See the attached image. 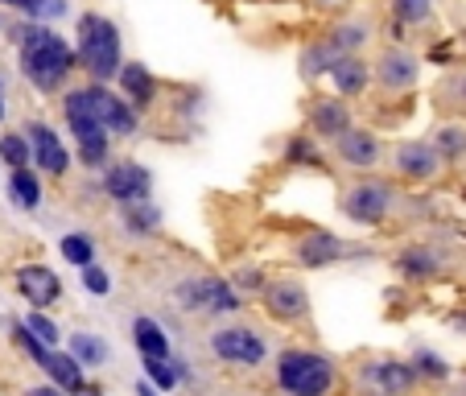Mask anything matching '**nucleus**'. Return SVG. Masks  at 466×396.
Returning a JSON list of instances; mask_svg holds the SVG:
<instances>
[{"label":"nucleus","mask_w":466,"mask_h":396,"mask_svg":"<svg viewBox=\"0 0 466 396\" xmlns=\"http://www.w3.org/2000/svg\"><path fill=\"white\" fill-rule=\"evenodd\" d=\"M9 42L17 46V66L25 75V83L42 96H62L71 75L79 71V50L75 42L58 34L54 25H42V21H21V25L9 29Z\"/></svg>","instance_id":"obj_1"},{"label":"nucleus","mask_w":466,"mask_h":396,"mask_svg":"<svg viewBox=\"0 0 466 396\" xmlns=\"http://www.w3.org/2000/svg\"><path fill=\"white\" fill-rule=\"evenodd\" d=\"M343 384V368L335 355L306 343H289L273 355V388L277 396H335Z\"/></svg>","instance_id":"obj_2"},{"label":"nucleus","mask_w":466,"mask_h":396,"mask_svg":"<svg viewBox=\"0 0 466 396\" xmlns=\"http://www.w3.org/2000/svg\"><path fill=\"white\" fill-rule=\"evenodd\" d=\"M58 107H62V120H66V132H71L75 141V153H79L83 169H91V174H104L107 166H112V145L116 137L99 124L96 116V99H91V83H79V87H66L58 96Z\"/></svg>","instance_id":"obj_3"},{"label":"nucleus","mask_w":466,"mask_h":396,"mask_svg":"<svg viewBox=\"0 0 466 396\" xmlns=\"http://www.w3.org/2000/svg\"><path fill=\"white\" fill-rule=\"evenodd\" d=\"M75 50H79V71L87 75V83H107L112 87L124 71V37L107 13L87 9L75 21Z\"/></svg>","instance_id":"obj_4"},{"label":"nucleus","mask_w":466,"mask_h":396,"mask_svg":"<svg viewBox=\"0 0 466 396\" xmlns=\"http://www.w3.org/2000/svg\"><path fill=\"white\" fill-rule=\"evenodd\" d=\"M396 207H400V190H396V182H388V178H376V174H360L355 182L343 186V194H339V211H343L347 223H355V228H368V231H380L392 223Z\"/></svg>","instance_id":"obj_5"},{"label":"nucleus","mask_w":466,"mask_h":396,"mask_svg":"<svg viewBox=\"0 0 466 396\" xmlns=\"http://www.w3.org/2000/svg\"><path fill=\"white\" fill-rule=\"evenodd\" d=\"M169 301L182 314H198V318H231L248 306V298L231 285V277L219 273H190L182 281H174Z\"/></svg>","instance_id":"obj_6"},{"label":"nucleus","mask_w":466,"mask_h":396,"mask_svg":"<svg viewBox=\"0 0 466 396\" xmlns=\"http://www.w3.org/2000/svg\"><path fill=\"white\" fill-rule=\"evenodd\" d=\"M207 351L215 355V363L236 368V371H256L273 360L268 339H264L252 322H236V318H223L211 335H207Z\"/></svg>","instance_id":"obj_7"},{"label":"nucleus","mask_w":466,"mask_h":396,"mask_svg":"<svg viewBox=\"0 0 466 396\" xmlns=\"http://www.w3.org/2000/svg\"><path fill=\"white\" fill-rule=\"evenodd\" d=\"M355 256H371V248L351 244V239H343L339 231H326V228L301 231L289 244V260L298 264V269H309V273L335 269V264H347V260H355Z\"/></svg>","instance_id":"obj_8"},{"label":"nucleus","mask_w":466,"mask_h":396,"mask_svg":"<svg viewBox=\"0 0 466 396\" xmlns=\"http://www.w3.org/2000/svg\"><path fill=\"white\" fill-rule=\"evenodd\" d=\"M260 310L277 326H306L309 314H314V298H309V285L301 277L281 273L268 277V285L260 289Z\"/></svg>","instance_id":"obj_9"},{"label":"nucleus","mask_w":466,"mask_h":396,"mask_svg":"<svg viewBox=\"0 0 466 396\" xmlns=\"http://www.w3.org/2000/svg\"><path fill=\"white\" fill-rule=\"evenodd\" d=\"M388 169H392L396 182H405V186H433L450 166L441 161V153L433 149L430 137H409V141L392 145Z\"/></svg>","instance_id":"obj_10"},{"label":"nucleus","mask_w":466,"mask_h":396,"mask_svg":"<svg viewBox=\"0 0 466 396\" xmlns=\"http://www.w3.org/2000/svg\"><path fill=\"white\" fill-rule=\"evenodd\" d=\"M355 380L371 396H413L421 388L413 360H400V355H371L355 368Z\"/></svg>","instance_id":"obj_11"},{"label":"nucleus","mask_w":466,"mask_h":396,"mask_svg":"<svg viewBox=\"0 0 466 396\" xmlns=\"http://www.w3.org/2000/svg\"><path fill=\"white\" fill-rule=\"evenodd\" d=\"M371 75H376V91L380 96H413L417 83H421V58H417L409 46H392L388 42L384 50L371 58Z\"/></svg>","instance_id":"obj_12"},{"label":"nucleus","mask_w":466,"mask_h":396,"mask_svg":"<svg viewBox=\"0 0 466 396\" xmlns=\"http://www.w3.org/2000/svg\"><path fill=\"white\" fill-rule=\"evenodd\" d=\"M99 190L107 194V203L120 211V207L132 203H145L153 198V169L145 161H132V157H116L112 166L99 174Z\"/></svg>","instance_id":"obj_13"},{"label":"nucleus","mask_w":466,"mask_h":396,"mask_svg":"<svg viewBox=\"0 0 466 396\" xmlns=\"http://www.w3.org/2000/svg\"><path fill=\"white\" fill-rule=\"evenodd\" d=\"M335 157L343 169H351L355 178L360 174H376L380 161H384V141H380V132L368 128V124H355V128H347L343 137H339L335 145Z\"/></svg>","instance_id":"obj_14"},{"label":"nucleus","mask_w":466,"mask_h":396,"mask_svg":"<svg viewBox=\"0 0 466 396\" xmlns=\"http://www.w3.org/2000/svg\"><path fill=\"white\" fill-rule=\"evenodd\" d=\"M29 137V145H34V169L42 178H66L75 166V153L66 149V141L58 137V128L46 120H29L25 128H21Z\"/></svg>","instance_id":"obj_15"},{"label":"nucleus","mask_w":466,"mask_h":396,"mask_svg":"<svg viewBox=\"0 0 466 396\" xmlns=\"http://www.w3.org/2000/svg\"><path fill=\"white\" fill-rule=\"evenodd\" d=\"M347 128H355V112L339 96H314L306 104V132H314L322 145H335Z\"/></svg>","instance_id":"obj_16"},{"label":"nucleus","mask_w":466,"mask_h":396,"mask_svg":"<svg viewBox=\"0 0 466 396\" xmlns=\"http://www.w3.org/2000/svg\"><path fill=\"white\" fill-rule=\"evenodd\" d=\"M91 99H96L99 124L112 132L116 141H128V137L141 132V112H137V107H132L116 87H107V83H91Z\"/></svg>","instance_id":"obj_17"},{"label":"nucleus","mask_w":466,"mask_h":396,"mask_svg":"<svg viewBox=\"0 0 466 396\" xmlns=\"http://www.w3.org/2000/svg\"><path fill=\"white\" fill-rule=\"evenodd\" d=\"M13 285H17V293L25 298L29 310H54L62 301V277L42 260L21 264L17 273H13Z\"/></svg>","instance_id":"obj_18"},{"label":"nucleus","mask_w":466,"mask_h":396,"mask_svg":"<svg viewBox=\"0 0 466 396\" xmlns=\"http://www.w3.org/2000/svg\"><path fill=\"white\" fill-rule=\"evenodd\" d=\"M392 273L409 285H430L446 273V256L430 244H405L392 252Z\"/></svg>","instance_id":"obj_19"},{"label":"nucleus","mask_w":466,"mask_h":396,"mask_svg":"<svg viewBox=\"0 0 466 396\" xmlns=\"http://www.w3.org/2000/svg\"><path fill=\"white\" fill-rule=\"evenodd\" d=\"M116 91H120L124 99H128L137 112H153L157 107V99H161V83H157V75L145 66V62H137V58H128L124 62V71H120V79L112 83Z\"/></svg>","instance_id":"obj_20"},{"label":"nucleus","mask_w":466,"mask_h":396,"mask_svg":"<svg viewBox=\"0 0 466 396\" xmlns=\"http://www.w3.org/2000/svg\"><path fill=\"white\" fill-rule=\"evenodd\" d=\"M330 91H335L339 99H363L371 87H376V75H371V58H363V54H343V58L335 62V71H330Z\"/></svg>","instance_id":"obj_21"},{"label":"nucleus","mask_w":466,"mask_h":396,"mask_svg":"<svg viewBox=\"0 0 466 396\" xmlns=\"http://www.w3.org/2000/svg\"><path fill=\"white\" fill-rule=\"evenodd\" d=\"M322 37L335 46L339 54H363L371 46V37H376V21H371L368 13H351V17H343V21H330Z\"/></svg>","instance_id":"obj_22"},{"label":"nucleus","mask_w":466,"mask_h":396,"mask_svg":"<svg viewBox=\"0 0 466 396\" xmlns=\"http://www.w3.org/2000/svg\"><path fill=\"white\" fill-rule=\"evenodd\" d=\"M128 330H132V347H137V355H141V360H174L169 330L153 314H137Z\"/></svg>","instance_id":"obj_23"},{"label":"nucleus","mask_w":466,"mask_h":396,"mask_svg":"<svg viewBox=\"0 0 466 396\" xmlns=\"http://www.w3.org/2000/svg\"><path fill=\"white\" fill-rule=\"evenodd\" d=\"M343 58V54L335 50V46L326 42L322 34L314 37V42H306L298 50V75L306 83H322V79H330V71H335V62Z\"/></svg>","instance_id":"obj_24"},{"label":"nucleus","mask_w":466,"mask_h":396,"mask_svg":"<svg viewBox=\"0 0 466 396\" xmlns=\"http://www.w3.org/2000/svg\"><path fill=\"white\" fill-rule=\"evenodd\" d=\"M281 166H293V169H322L326 157H322V141L314 132H289L281 145Z\"/></svg>","instance_id":"obj_25"},{"label":"nucleus","mask_w":466,"mask_h":396,"mask_svg":"<svg viewBox=\"0 0 466 396\" xmlns=\"http://www.w3.org/2000/svg\"><path fill=\"white\" fill-rule=\"evenodd\" d=\"M66 351H71L87 371H99L112 363V343L99 339L96 330H71V335H66Z\"/></svg>","instance_id":"obj_26"},{"label":"nucleus","mask_w":466,"mask_h":396,"mask_svg":"<svg viewBox=\"0 0 466 396\" xmlns=\"http://www.w3.org/2000/svg\"><path fill=\"white\" fill-rule=\"evenodd\" d=\"M46 380H50V384H58L62 392L71 396V392H79V388H87V368H83L79 360H75L71 351H50V360H46Z\"/></svg>","instance_id":"obj_27"},{"label":"nucleus","mask_w":466,"mask_h":396,"mask_svg":"<svg viewBox=\"0 0 466 396\" xmlns=\"http://www.w3.org/2000/svg\"><path fill=\"white\" fill-rule=\"evenodd\" d=\"M120 228L128 239H153L161 231V207L153 198L145 203H132V207H120Z\"/></svg>","instance_id":"obj_28"},{"label":"nucleus","mask_w":466,"mask_h":396,"mask_svg":"<svg viewBox=\"0 0 466 396\" xmlns=\"http://www.w3.org/2000/svg\"><path fill=\"white\" fill-rule=\"evenodd\" d=\"M388 21L400 29H425L438 21V0H388Z\"/></svg>","instance_id":"obj_29"},{"label":"nucleus","mask_w":466,"mask_h":396,"mask_svg":"<svg viewBox=\"0 0 466 396\" xmlns=\"http://www.w3.org/2000/svg\"><path fill=\"white\" fill-rule=\"evenodd\" d=\"M9 198L17 211H37L46 198V186H42V174H37L34 166L25 169H13L9 174Z\"/></svg>","instance_id":"obj_30"},{"label":"nucleus","mask_w":466,"mask_h":396,"mask_svg":"<svg viewBox=\"0 0 466 396\" xmlns=\"http://www.w3.org/2000/svg\"><path fill=\"white\" fill-rule=\"evenodd\" d=\"M433 149L441 153V161L446 166H458V161H466V120L458 116V120H446L433 128Z\"/></svg>","instance_id":"obj_31"},{"label":"nucleus","mask_w":466,"mask_h":396,"mask_svg":"<svg viewBox=\"0 0 466 396\" xmlns=\"http://www.w3.org/2000/svg\"><path fill=\"white\" fill-rule=\"evenodd\" d=\"M409 360H413V368H417V376H421V384H446V380L454 376V363H450L441 351H433V347H417Z\"/></svg>","instance_id":"obj_32"},{"label":"nucleus","mask_w":466,"mask_h":396,"mask_svg":"<svg viewBox=\"0 0 466 396\" xmlns=\"http://www.w3.org/2000/svg\"><path fill=\"white\" fill-rule=\"evenodd\" d=\"M58 252H62V260L66 264H75V269H87V264H96V256H99V248H96V239L87 236V231H66V236L58 239Z\"/></svg>","instance_id":"obj_33"},{"label":"nucleus","mask_w":466,"mask_h":396,"mask_svg":"<svg viewBox=\"0 0 466 396\" xmlns=\"http://www.w3.org/2000/svg\"><path fill=\"white\" fill-rule=\"evenodd\" d=\"M0 161L9 166V174L34 166V145H29L25 132H0Z\"/></svg>","instance_id":"obj_34"},{"label":"nucleus","mask_w":466,"mask_h":396,"mask_svg":"<svg viewBox=\"0 0 466 396\" xmlns=\"http://www.w3.org/2000/svg\"><path fill=\"white\" fill-rule=\"evenodd\" d=\"M141 376L149 380L157 392H174V388L182 384V376H177V355L174 360H141Z\"/></svg>","instance_id":"obj_35"},{"label":"nucleus","mask_w":466,"mask_h":396,"mask_svg":"<svg viewBox=\"0 0 466 396\" xmlns=\"http://www.w3.org/2000/svg\"><path fill=\"white\" fill-rule=\"evenodd\" d=\"M21 322H25V330H29V335H34V339H42V343L50 347V351H58V347H62V326L54 322V318L46 314V310H29V314L21 318Z\"/></svg>","instance_id":"obj_36"},{"label":"nucleus","mask_w":466,"mask_h":396,"mask_svg":"<svg viewBox=\"0 0 466 396\" xmlns=\"http://www.w3.org/2000/svg\"><path fill=\"white\" fill-rule=\"evenodd\" d=\"M231 285H236L244 298H260V289L268 285V273H264V264H236V269H231Z\"/></svg>","instance_id":"obj_37"},{"label":"nucleus","mask_w":466,"mask_h":396,"mask_svg":"<svg viewBox=\"0 0 466 396\" xmlns=\"http://www.w3.org/2000/svg\"><path fill=\"white\" fill-rule=\"evenodd\" d=\"M13 339H17V347L29 355V360L37 363V368H46V360H50V347H46L42 339H34V335H29V330H25V322H13Z\"/></svg>","instance_id":"obj_38"},{"label":"nucleus","mask_w":466,"mask_h":396,"mask_svg":"<svg viewBox=\"0 0 466 396\" xmlns=\"http://www.w3.org/2000/svg\"><path fill=\"white\" fill-rule=\"evenodd\" d=\"M83 289L91 293V298H107V293H112V273H107L104 264H87V269H83Z\"/></svg>","instance_id":"obj_39"},{"label":"nucleus","mask_w":466,"mask_h":396,"mask_svg":"<svg viewBox=\"0 0 466 396\" xmlns=\"http://www.w3.org/2000/svg\"><path fill=\"white\" fill-rule=\"evenodd\" d=\"M37 5L42 0H0V9H13V13H25V17H34Z\"/></svg>","instance_id":"obj_40"},{"label":"nucleus","mask_w":466,"mask_h":396,"mask_svg":"<svg viewBox=\"0 0 466 396\" xmlns=\"http://www.w3.org/2000/svg\"><path fill=\"white\" fill-rule=\"evenodd\" d=\"M25 396H66V392H62L58 384H50V380H46V384H34V388H29Z\"/></svg>","instance_id":"obj_41"},{"label":"nucleus","mask_w":466,"mask_h":396,"mask_svg":"<svg viewBox=\"0 0 466 396\" xmlns=\"http://www.w3.org/2000/svg\"><path fill=\"white\" fill-rule=\"evenodd\" d=\"M137 396H166V392H157V388H153L149 380L141 376V380H137Z\"/></svg>","instance_id":"obj_42"},{"label":"nucleus","mask_w":466,"mask_h":396,"mask_svg":"<svg viewBox=\"0 0 466 396\" xmlns=\"http://www.w3.org/2000/svg\"><path fill=\"white\" fill-rule=\"evenodd\" d=\"M309 5H314V9H322V13H330V9H343L347 0H309Z\"/></svg>","instance_id":"obj_43"},{"label":"nucleus","mask_w":466,"mask_h":396,"mask_svg":"<svg viewBox=\"0 0 466 396\" xmlns=\"http://www.w3.org/2000/svg\"><path fill=\"white\" fill-rule=\"evenodd\" d=\"M454 96H458V107H462V112H466V71L458 75V87H454Z\"/></svg>","instance_id":"obj_44"},{"label":"nucleus","mask_w":466,"mask_h":396,"mask_svg":"<svg viewBox=\"0 0 466 396\" xmlns=\"http://www.w3.org/2000/svg\"><path fill=\"white\" fill-rule=\"evenodd\" d=\"M71 396H107V392H104V384H87V388H79V392H71Z\"/></svg>","instance_id":"obj_45"},{"label":"nucleus","mask_w":466,"mask_h":396,"mask_svg":"<svg viewBox=\"0 0 466 396\" xmlns=\"http://www.w3.org/2000/svg\"><path fill=\"white\" fill-rule=\"evenodd\" d=\"M5 116H9V107H5V91H0V124H5Z\"/></svg>","instance_id":"obj_46"}]
</instances>
